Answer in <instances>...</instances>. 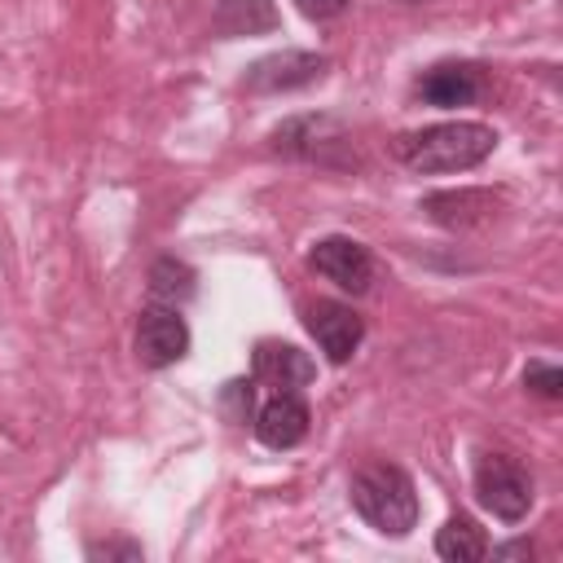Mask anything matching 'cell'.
Masks as SVG:
<instances>
[{"label":"cell","mask_w":563,"mask_h":563,"mask_svg":"<svg viewBox=\"0 0 563 563\" xmlns=\"http://www.w3.org/2000/svg\"><path fill=\"white\" fill-rule=\"evenodd\" d=\"M497 150V132L488 123L453 119V123H431L418 132L396 136V158L409 172L422 176H449V172H471Z\"/></svg>","instance_id":"6da1fadb"},{"label":"cell","mask_w":563,"mask_h":563,"mask_svg":"<svg viewBox=\"0 0 563 563\" xmlns=\"http://www.w3.org/2000/svg\"><path fill=\"white\" fill-rule=\"evenodd\" d=\"M352 506L369 528H378L387 537H405L418 523L413 479L391 462H369L352 475Z\"/></svg>","instance_id":"7a4b0ae2"},{"label":"cell","mask_w":563,"mask_h":563,"mask_svg":"<svg viewBox=\"0 0 563 563\" xmlns=\"http://www.w3.org/2000/svg\"><path fill=\"white\" fill-rule=\"evenodd\" d=\"M475 497L501 523H519L532 510V475L506 453H484L475 466Z\"/></svg>","instance_id":"3957f363"},{"label":"cell","mask_w":563,"mask_h":563,"mask_svg":"<svg viewBox=\"0 0 563 563\" xmlns=\"http://www.w3.org/2000/svg\"><path fill=\"white\" fill-rule=\"evenodd\" d=\"M308 268L321 273L325 282H334V286L347 290V295H365V290L374 286V255H369V246H361L356 238H339V233H334V238L312 242Z\"/></svg>","instance_id":"277c9868"},{"label":"cell","mask_w":563,"mask_h":563,"mask_svg":"<svg viewBox=\"0 0 563 563\" xmlns=\"http://www.w3.org/2000/svg\"><path fill=\"white\" fill-rule=\"evenodd\" d=\"M189 352V325L180 317V308L167 303H150L136 321V361L150 369H167Z\"/></svg>","instance_id":"5b68a950"},{"label":"cell","mask_w":563,"mask_h":563,"mask_svg":"<svg viewBox=\"0 0 563 563\" xmlns=\"http://www.w3.org/2000/svg\"><path fill=\"white\" fill-rule=\"evenodd\" d=\"M330 70L325 53H308V48H286V53H268L246 70V88L251 92H290V88H308Z\"/></svg>","instance_id":"8992f818"},{"label":"cell","mask_w":563,"mask_h":563,"mask_svg":"<svg viewBox=\"0 0 563 563\" xmlns=\"http://www.w3.org/2000/svg\"><path fill=\"white\" fill-rule=\"evenodd\" d=\"M303 321H308V334L317 339V347L325 352L330 365L352 361V352H356L361 339H365V321H361L347 303H339V299H317Z\"/></svg>","instance_id":"52a82bcc"},{"label":"cell","mask_w":563,"mask_h":563,"mask_svg":"<svg viewBox=\"0 0 563 563\" xmlns=\"http://www.w3.org/2000/svg\"><path fill=\"white\" fill-rule=\"evenodd\" d=\"M255 435L268 449H295L308 435V405L299 391H273L255 413Z\"/></svg>","instance_id":"ba28073f"},{"label":"cell","mask_w":563,"mask_h":563,"mask_svg":"<svg viewBox=\"0 0 563 563\" xmlns=\"http://www.w3.org/2000/svg\"><path fill=\"white\" fill-rule=\"evenodd\" d=\"M255 378L273 383L277 391H295L317 378V365L295 343H260L255 347Z\"/></svg>","instance_id":"9c48e42d"},{"label":"cell","mask_w":563,"mask_h":563,"mask_svg":"<svg viewBox=\"0 0 563 563\" xmlns=\"http://www.w3.org/2000/svg\"><path fill=\"white\" fill-rule=\"evenodd\" d=\"M484 92V79L475 66H435L418 79V97L427 106H440V110H453V106H471L475 97Z\"/></svg>","instance_id":"30bf717a"},{"label":"cell","mask_w":563,"mask_h":563,"mask_svg":"<svg viewBox=\"0 0 563 563\" xmlns=\"http://www.w3.org/2000/svg\"><path fill=\"white\" fill-rule=\"evenodd\" d=\"M273 141H277V150H286V154H299V158H321V163H330V145H347L343 141V132H339V123L334 119H325V114H308V119H290V123H282L277 132H273Z\"/></svg>","instance_id":"8fae6325"},{"label":"cell","mask_w":563,"mask_h":563,"mask_svg":"<svg viewBox=\"0 0 563 563\" xmlns=\"http://www.w3.org/2000/svg\"><path fill=\"white\" fill-rule=\"evenodd\" d=\"M422 207L444 229H471V224H484L493 216L497 198L488 189H457V194H431Z\"/></svg>","instance_id":"7c38bea8"},{"label":"cell","mask_w":563,"mask_h":563,"mask_svg":"<svg viewBox=\"0 0 563 563\" xmlns=\"http://www.w3.org/2000/svg\"><path fill=\"white\" fill-rule=\"evenodd\" d=\"M273 26H277V9L268 0H220V9H216V31L224 40L260 35V31H273Z\"/></svg>","instance_id":"4fadbf2b"},{"label":"cell","mask_w":563,"mask_h":563,"mask_svg":"<svg viewBox=\"0 0 563 563\" xmlns=\"http://www.w3.org/2000/svg\"><path fill=\"white\" fill-rule=\"evenodd\" d=\"M435 554L449 559V563H479L488 554V541H484V528L466 515H453L440 532H435Z\"/></svg>","instance_id":"5bb4252c"},{"label":"cell","mask_w":563,"mask_h":563,"mask_svg":"<svg viewBox=\"0 0 563 563\" xmlns=\"http://www.w3.org/2000/svg\"><path fill=\"white\" fill-rule=\"evenodd\" d=\"M194 295V268L189 264H180V260H158L154 268H150V299L154 303H167V308H176V303H185Z\"/></svg>","instance_id":"9a60e30c"},{"label":"cell","mask_w":563,"mask_h":563,"mask_svg":"<svg viewBox=\"0 0 563 563\" xmlns=\"http://www.w3.org/2000/svg\"><path fill=\"white\" fill-rule=\"evenodd\" d=\"M523 387L537 391V396H545V400H559L563 396V369L559 365H545V361H532L523 369Z\"/></svg>","instance_id":"2e32d148"},{"label":"cell","mask_w":563,"mask_h":563,"mask_svg":"<svg viewBox=\"0 0 563 563\" xmlns=\"http://www.w3.org/2000/svg\"><path fill=\"white\" fill-rule=\"evenodd\" d=\"M343 4H347V0H295V9H299L303 18H312V22H325V18L343 13Z\"/></svg>","instance_id":"e0dca14e"},{"label":"cell","mask_w":563,"mask_h":563,"mask_svg":"<svg viewBox=\"0 0 563 563\" xmlns=\"http://www.w3.org/2000/svg\"><path fill=\"white\" fill-rule=\"evenodd\" d=\"M88 554H92V559H141V545H132V541H114V545H92Z\"/></svg>","instance_id":"ac0fdd59"},{"label":"cell","mask_w":563,"mask_h":563,"mask_svg":"<svg viewBox=\"0 0 563 563\" xmlns=\"http://www.w3.org/2000/svg\"><path fill=\"white\" fill-rule=\"evenodd\" d=\"M493 559H532V545L528 541H506L493 550Z\"/></svg>","instance_id":"d6986e66"},{"label":"cell","mask_w":563,"mask_h":563,"mask_svg":"<svg viewBox=\"0 0 563 563\" xmlns=\"http://www.w3.org/2000/svg\"><path fill=\"white\" fill-rule=\"evenodd\" d=\"M405 4H422V0H405Z\"/></svg>","instance_id":"ffe728a7"}]
</instances>
